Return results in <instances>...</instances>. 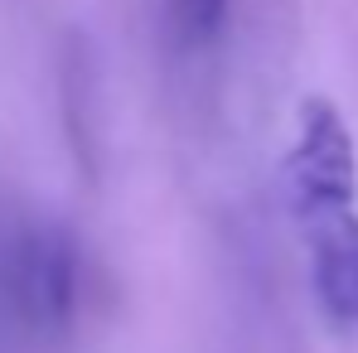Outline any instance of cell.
Listing matches in <instances>:
<instances>
[{
	"label": "cell",
	"mask_w": 358,
	"mask_h": 353,
	"mask_svg": "<svg viewBox=\"0 0 358 353\" xmlns=\"http://www.w3.org/2000/svg\"><path fill=\"white\" fill-rule=\"evenodd\" d=\"M83 247L54 213H29L0 237V300L29 339H63L83 310Z\"/></svg>",
	"instance_id": "cell-1"
},
{
	"label": "cell",
	"mask_w": 358,
	"mask_h": 353,
	"mask_svg": "<svg viewBox=\"0 0 358 353\" xmlns=\"http://www.w3.org/2000/svg\"><path fill=\"white\" fill-rule=\"evenodd\" d=\"M286 184H291V208L310 228L354 208L358 155H354V136H349L334 102L310 97L300 107V131H296V145H291V160H286Z\"/></svg>",
	"instance_id": "cell-2"
},
{
	"label": "cell",
	"mask_w": 358,
	"mask_h": 353,
	"mask_svg": "<svg viewBox=\"0 0 358 353\" xmlns=\"http://www.w3.org/2000/svg\"><path fill=\"white\" fill-rule=\"evenodd\" d=\"M315 233V295L320 305L344 319L358 324V213H334L324 223L310 228Z\"/></svg>",
	"instance_id": "cell-3"
},
{
	"label": "cell",
	"mask_w": 358,
	"mask_h": 353,
	"mask_svg": "<svg viewBox=\"0 0 358 353\" xmlns=\"http://www.w3.org/2000/svg\"><path fill=\"white\" fill-rule=\"evenodd\" d=\"M228 10H233V0H165L170 29H175L184 44H208L223 29Z\"/></svg>",
	"instance_id": "cell-4"
}]
</instances>
